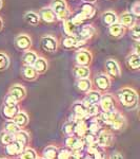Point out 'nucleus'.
Listing matches in <instances>:
<instances>
[{"label":"nucleus","instance_id":"obj_36","mask_svg":"<svg viewBox=\"0 0 140 159\" xmlns=\"http://www.w3.org/2000/svg\"><path fill=\"white\" fill-rule=\"evenodd\" d=\"M14 141V135L10 134V133L6 132L4 129H2L0 132V145L3 148H6L7 144Z\"/></svg>","mask_w":140,"mask_h":159},{"label":"nucleus","instance_id":"obj_51","mask_svg":"<svg viewBox=\"0 0 140 159\" xmlns=\"http://www.w3.org/2000/svg\"><path fill=\"white\" fill-rule=\"evenodd\" d=\"M135 53L139 54V42H136V45H135Z\"/></svg>","mask_w":140,"mask_h":159},{"label":"nucleus","instance_id":"obj_7","mask_svg":"<svg viewBox=\"0 0 140 159\" xmlns=\"http://www.w3.org/2000/svg\"><path fill=\"white\" fill-rule=\"evenodd\" d=\"M104 68H105V74L112 79H118L121 75V68L119 66L118 61L113 60V58H109L106 60L105 64H104Z\"/></svg>","mask_w":140,"mask_h":159},{"label":"nucleus","instance_id":"obj_4","mask_svg":"<svg viewBox=\"0 0 140 159\" xmlns=\"http://www.w3.org/2000/svg\"><path fill=\"white\" fill-rule=\"evenodd\" d=\"M98 106H99V109H101V111L104 112V114H110V112L116 111L117 108H116L115 97L112 93H109V92L102 93Z\"/></svg>","mask_w":140,"mask_h":159},{"label":"nucleus","instance_id":"obj_5","mask_svg":"<svg viewBox=\"0 0 140 159\" xmlns=\"http://www.w3.org/2000/svg\"><path fill=\"white\" fill-rule=\"evenodd\" d=\"M92 83H94V85L97 88L96 90L100 91L101 93L102 92L105 93V92L110 90L112 85V80L109 78L108 74H105L104 72H100L94 76V80Z\"/></svg>","mask_w":140,"mask_h":159},{"label":"nucleus","instance_id":"obj_19","mask_svg":"<svg viewBox=\"0 0 140 159\" xmlns=\"http://www.w3.org/2000/svg\"><path fill=\"white\" fill-rule=\"evenodd\" d=\"M88 132L85 120H78L74 122V136L77 138H83V136Z\"/></svg>","mask_w":140,"mask_h":159},{"label":"nucleus","instance_id":"obj_39","mask_svg":"<svg viewBox=\"0 0 140 159\" xmlns=\"http://www.w3.org/2000/svg\"><path fill=\"white\" fill-rule=\"evenodd\" d=\"M10 57L7 54L0 52V71H4L10 67Z\"/></svg>","mask_w":140,"mask_h":159},{"label":"nucleus","instance_id":"obj_42","mask_svg":"<svg viewBox=\"0 0 140 159\" xmlns=\"http://www.w3.org/2000/svg\"><path fill=\"white\" fill-rule=\"evenodd\" d=\"M101 150H104V148H100L97 143H94V144H91V145H86L84 151H86V154H88L89 156H93Z\"/></svg>","mask_w":140,"mask_h":159},{"label":"nucleus","instance_id":"obj_18","mask_svg":"<svg viewBox=\"0 0 140 159\" xmlns=\"http://www.w3.org/2000/svg\"><path fill=\"white\" fill-rule=\"evenodd\" d=\"M126 65L130 70L138 71L140 69V56L135 52H132L126 57Z\"/></svg>","mask_w":140,"mask_h":159},{"label":"nucleus","instance_id":"obj_20","mask_svg":"<svg viewBox=\"0 0 140 159\" xmlns=\"http://www.w3.org/2000/svg\"><path fill=\"white\" fill-rule=\"evenodd\" d=\"M14 140H16L17 142H19L24 148H27L30 145L31 142V136L29 134V132L24 129H20L18 133L14 135Z\"/></svg>","mask_w":140,"mask_h":159},{"label":"nucleus","instance_id":"obj_14","mask_svg":"<svg viewBox=\"0 0 140 159\" xmlns=\"http://www.w3.org/2000/svg\"><path fill=\"white\" fill-rule=\"evenodd\" d=\"M118 24L123 25L124 28H130L131 29L133 25L137 22V17L131 12H124L122 13L120 16H118Z\"/></svg>","mask_w":140,"mask_h":159},{"label":"nucleus","instance_id":"obj_6","mask_svg":"<svg viewBox=\"0 0 140 159\" xmlns=\"http://www.w3.org/2000/svg\"><path fill=\"white\" fill-rule=\"evenodd\" d=\"M96 142L100 148H105L111 147L114 143V135L110 129L102 127L96 135Z\"/></svg>","mask_w":140,"mask_h":159},{"label":"nucleus","instance_id":"obj_29","mask_svg":"<svg viewBox=\"0 0 140 159\" xmlns=\"http://www.w3.org/2000/svg\"><path fill=\"white\" fill-rule=\"evenodd\" d=\"M63 30L68 36H76L78 33V27L72 21V19H65L63 21Z\"/></svg>","mask_w":140,"mask_h":159},{"label":"nucleus","instance_id":"obj_22","mask_svg":"<svg viewBox=\"0 0 140 159\" xmlns=\"http://www.w3.org/2000/svg\"><path fill=\"white\" fill-rule=\"evenodd\" d=\"M73 74L77 78V80L79 79H90L91 75V69L90 67H86V66H79L76 65L73 68Z\"/></svg>","mask_w":140,"mask_h":159},{"label":"nucleus","instance_id":"obj_50","mask_svg":"<svg viewBox=\"0 0 140 159\" xmlns=\"http://www.w3.org/2000/svg\"><path fill=\"white\" fill-rule=\"evenodd\" d=\"M84 156L82 155V153H72V157L71 159H83Z\"/></svg>","mask_w":140,"mask_h":159},{"label":"nucleus","instance_id":"obj_41","mask_svg":"<svg viewBox=\"0 0 140 159\" xmlns=\"http://www.w3.org/2000/svg\"><path fill=\"white\" fill-rule=\"evenodd\" d=\"M130 35H131V37L133 38L135 42H139V39H140V27H139L138 22H136V24L131 28Z\"/></svg>","mask_w":140,"mask_h":159},{"label":"nucleus","instance_id":"obj_11","mask_svg":"<svg viewBox=\"0 0 140 159\" xmlns=\"http://www.w3.org/2000/svg\"><path fill=\"white\" fill-rule=\"evenodd\" d=\"M75 60H76V64H77V65L89 67L92 64V61H93V54H92V52L90 50L80 49L76 53Z\"/></svg>","mask_w":140,"mask_h":159},{"label":"nucleus","instance_id":"obj_10","mask_svg":"<svg viewBox=\"0 0 140 159\" xmlns=\"http://www.w3.org/2000/svg\"><path fill=\"white\" fill-rule=\"evenodd\" d=\"M75 121L78 120H85L88 119L86 117V106L82 101H76L72 105V114Z\"/></svg>","mask_w":140,"mask_h":159},{"label":"nucleus","instance_id":"obj_8","mask_svg":"<svg viewBox=\"0 0 140 159\" xmlns=\"http://www.w3.org/2000/svg\"><path fill=\"white\" fill-rule=\"evenodd\" d=\"M40 47L47 53H55L58 50V40L52 35H45L40 39Z\"/></svg>","mask_w":140,"mask_h":159},{"label":"nucleus","instance_id":"obj_57","mask_svg":"<svg viewBox=\"0 0 140 159\" xmlns=\"http://www.w3.org/2000/svg\"><path fill=\"white\" fill-rule=\"evenodd\" d=\"M0 159H7L6 157H0Z\"/></svg>","mask_w":140,"mask_h":159},{"label":"nucleus","instance_id":"obj_49","mask_svg":"<svg viewBox=\"0 0 140 159\" xmlns=\"http://www.w3.org/2000/svg\"><path fill=\"white\" fill-rule=\"evenodd\" d=\"M109 159H123V156H122L121 154L118 153V152H114V153H112L110 155Z\"/></svg>","mask_w":140,"mask_h":159},{"label":"nucleus","instance_id":"obj_43","mask_svg":"<svg viewBox=\"0 0 140 159\" xmlns=\"http://www.w3.org/2000/svg\"><path fill=\"white\" fill-rule=\"evenodd\" d=\"M79 138L75 137V136H68L67 139H65V147H67V148H68V150L72 152L73 148H75L76 143H77V141Z\"/></svg>","mask_w":140,"mask_h":159},{"label":"nucleus","instance_id":"obj_27","mask_svg":"<svg viewBox=\"0 0 140 159\" xmlns=\"http://www.w3.org/2000/svg\"><path fill=\"white\" fill-rule=\"evenodd\" d=\"M39 57L38 54L35 51L33 50H27V51H24L23 55H22V63L23 65H27V66H33L34 63L37 61V58Z\"/></svg>","mask_w":140,"mask_h":159},{"label":"nucleus","instance_id":"obj_16","mask_svg":"<svg viewBox=\"0 0 140 159\" xmlns=\"http://www.w3.org/2000/svg\"><path fill=\"white\" fill-rule=\"evenodd\" d=\"M38 16H39L40 21H43L45 24H54V22L57 20L56 18V15L54 14V12L52 11L50 7H43L38 13Z\"/></svg>","mask_w":140,"mask_h":159},{"label":"nucleus","instance_id":"obj_23","mask_svg":"<svg viewBox=\"0 0 140 159\" xmlns=\"http://www.w3.org/2000/svg\"><path fill=\"white\" fill-rule=\"evenodd\" d=\"M13 121L16 123V124L18 125L20 129H23L24 127L27 126V124H29L30 117H29V115H27L25 111H23V110H20L18 114H17L16 116L13 118Z\"/></svg>","mask_w":140,"mask_h":159},{"label":"nucleus","instance_id":"obj_44","mask_svg":"<svg viewBox=\"0 0 140 159\" xmlns=\"http://www.w3.org/2000/svg\"><path fill=\"white\" fill-rule=\"evenodd\" d=\"M83 141H84L85 145H91L94 144V143H97L96 142V135L92 134L90 132H86V134L83 136Z\"/></svg>","mask_w":140,"mask_h":159},{"label":"nucleus","instance_id":"obj_37","mask_svg":"<svg viewBox=\"0 0 140 159\" xmlns=\"http://www.w3.org/2000/svg\"><path fill=\"white\" fill-rule=\"evenodd\" d=\"M3 129L6 130V132L10 133V134L15 135L16 133H18L21 129H20V127L14 121H13V120H6V121L4 122Z\"/></svg>","mask_w":140,"mask_h":159},{"label":"nucleus","instance_id":"obj_26","mask_svg":"<svg viewBox=\"0 0 140 159\" xmlns=\"http://www.w3.org/2000/svg\"><path fill=\"white\" fill-rule=\"evenodd\" d=\"M101 19H102V22L104 25H108V27H111L112 25L117 24V21H118V16H117V14L115 12L106 11L102 13Z\"/></svg>","mask_w":140,"mask_h":159},{"label":"nucleus","instance_id":"obj_55","mask_svg":"<svg viewBox=\"0 0 140 159\" xmlns=\"http://www.w3.org/2000/svg\"><path fill=\"white\" fill-rule=\"evenodd\" d=\"M2 7V0H0V10H1Z\"/></svg>","mask_w":140,"mask_h":159},{"label":"nucleus","instance_id":"obj_15","mask_svg":"<svg viewBox=\"0 0 140 159\" xmlns=\"http://www.w3.org/2000/svg\"><path fill=\"white\" fill-rule=\"evenodd\" d=\"M101 96H102V93H101L100 91L91 89L90 91L85 93V96H84V98H83L82 102L85 105H99Z\"/></svg>","mask_w":140,"mask_h":159},{"label":"nucleus","instance_id":"obj_12","mask_svg":"<svg viewBox=\"0 0 140 159\" xmlns=\"http://www.w3.org/2000/svg\"><path fill=\"white\" fill-rule=\"evenodd\" d=\"M7 94L11 96L12 98H14L17 102L23 101L27 97V89L23 85H20V84H14L13 86L10 87Z\"/></svg>","mask_w":140,"mask_h":159},{"label":"nucleus","instance_id":"obj_17","mask_svg":"<svg viewBox=\"0 0 140 159\" xmlns=\"http://www.w3.org/2000/svg\"><path fill=\"white\" fill-rule=\"evenodd\" d=\"M19 111H20L19 104H13V105L2 104V107H1L2 116L6 118V120H13V118L16 116Z\"/></svg>","mask_w":140,"mask_h":159},{"label":"nucleus","instance_id":"obj_47","mask_svg":"<svg viewBox=\"0 0 140 159\" xmlns=\"http://www.w3.org/2000/svg\"><path fill=\"white\" fill-rule=\"evenodd\" d=\"M92 159H108V157H106V153L104 150H101L99 151V152H97L95 154V155L91 156Z\"/></svg>","mask_w":140,"mask_h":159},{"label":"nucleus","instance_id":"obj_2","mask_svg":"<svg viewBox=\"0 0 140 159\" xmlns=\"http://www.w3.org/2000/svg\"><path fill=\"white\" fill-rule=\"evenodd\" d=\"M116 99L122 106L128 109H135L138 107L139 97L135 89L131 87H122L116 91Z\"/></svg>","mask_w":140,"mask_h":159},{"label":"nucleus","instance_id":"obj_32","mask_svg":"<svg viewBox=\"0 0 140 159\" xmlns=\"http://www.w3.org/2000/svg\"><path fill=\"white\" fill-rule=\"evenodd\" d=\"M80 13L84 16L85 20H88L94 17V15H95V13H96V9L94 7V6L92 3H83L82 6H81Z\"/></svg>","mask_w":140,"mask_h":159},{"label":"nucleus","instance_id":"obj_40","mask_svg":"<svg viewBox=\"0 0 140 159\" xmlns=\"http://www.w3.org/2000/svg\"><path fill=\"white\" fill-rule=\"evenodd\" d=\"M74 122L75 121H68L63 124L62 132L65 136H74Z\"/></svg>","mask_w":140,"mask_h":159},{"label":"nucleus","instance_id":"obj_46","mask_svg":"<svg viewBox=\"0 0 140 159\" xmlns=\"http://www.w3.org/2000/svg\"><path fill=\"white\" fill-rule=\"evenodd\" d=\"M140 2L139 1H136L135 3L133 4V7H132V14H134L135 16L138 18L139 17V15H140Z\"/></svg>","mask_w":140,"mask_h":159},{"label":"nucleus","instance_id":"obj_13","mask_svg":"<svg viewBox=\"0 0 140 159\" xmlns=\"http://www.w3.org/2000/svg\"><path fill=\"white\" fill-rule=\"evenodd\" d=\"M15 46L20 51H27L32 47V38L27 34H20L15 38Z\"/></svg>","mask_w":140,"mask_h":159},{"label":"nucleus","instance_id":"obj_56","mask_svg":"<svg viewBox=\"0 0 140 159\" xmlns=\"http://www.w3.org/2000/svg\"><path fill=\"white\" fill-rule=\"evenodd\" d=\"M36 159H44V158H42V157H39V156H38V157H37Z\"/></svg>","mask_w":140,"mask_h":159},{"label":"nucleus","instance_id":"obj_3","mask_svg":"<svg viewBox=\"0 0 140 159\" xmlns=\"http://www.w3.org/2000/svg\"><path fill=\"white\" fill-rule=\"evenodd\" d=\"M50 7L52 9V11L54 12L56 15L57 20L60 21H64L65 19H68L70 17V10H68V3L65 0H52L50 4Z\"/></svg>","mask_w":140,"mask_h":159},{"label":"nucleus","instance_id":"obj_38","mask_svg":"<svg viewBox=\"0 0 140 159\" xmlns=\"http://www.w3.org/2000/svg\"><path fill=\"white\" fill-rule=\"evenodd\" d=\"M85 106H86V117H88V119L89 118H95L100 114V111H99L100 109H99L98 105H85Z\"/></svg>","mask_w":140,"mask_h":159},{"label":"nucleus","instance_id":"obj_31","mask_svg":"<svg viewBox=\"0 0 140 159\" xmlns=\"http://www.w3.org/2000/svg\"><path fill=\"white\" fill-rule=\"evenodd\" d=\"M22 75L25 80L27 81H35L38 79L39 74L37 73V71L35 70V68L33 66H27L24 65L22 67Z\"/></svg>","mask_w":140,"mask_h":159},{"label":"nucleus","instance_id":"obj_30","mask_svg":"<svg viewBox=\"0 0 140 159\" xmlns=\"http://www.w3.org/2000/svg\"><path fill=\"white\" fill-rule=\"evenodd\" d=\"M33 67L35 68V70L37 71L38 74H44L47 71V69H49V63H47V61L44 57H40L39 56L37 58V61L34 63Z\"/></svg>","mask_w":140,"mask_h":159},{"label":"nucleus","instance_id":"obj_54","mask_svg":"<svg viewBox=\"0 0 140 159\" xmlns=\"http://www.w3.org/2000/svg\"><path fill=\"white\" fill-rule=\"evenodd\" d=\"M83 159H92V157H91V156H85V157H83Z\"/></svg>","mask_w":140,"mask_h":159},{"label":"nucleus","instance_id":"obj_48","mask_svg":"<svg viewBox=\"0 0 140 159\" xmlns=\"http://www.w3.org/2000/svg\"><path fill=\"white\" fill-rule=\"evenodd\" d=\"M3 104H6V105H13V104H19V103H18V102H17L14 98H12L11 96L6 94V98H4Z\"/></svg>","mask_w":140,"mask_h":159},{"label":"nucleus","instance_id":"obj_35","mask_svg":"<svg viewBox=\"0 0 140 159\" xmlns=\"http://www.w3.org/2000/svg\"><path fill=\"white\" fill-rule=\"evenodd\" d=\"M18 156H19V159H36L38 157L36 151L30 147L25 148Z\"/></svg>","mask_w":140,"mask_h":159},{"label":"nucleus","instance_id":"obj_34","mask_svg":"<svg viewBox=\"0 0 140 159\" xmlns=\"http://www.w3.org/2000/svg\"><path fill=\"white\" fill-rule=\"evenodd\" d=\"M78 39L76 38V36H68L67 35L65 37H63L62 39V45L64 48L67 49H73V48H78Z\"/></svg>","mask_w":140,"mask_h":159},{"label":"nucleus","instance_id":"obj_28","mask_svg":"<svg viewBox=\"0 0 140 159\" xmlns=\"http://www.w3.org/2000/svg\"><path fill=\"white\" fill-rule=\"evenodd\" d=\"M59 148L56 145H47L42 151V158L44 159H57Z\"/></svg>","mask_w":140,"mask_h":159},{"label":"nucleus","instance_id":"obj_24","mask_svg":"<svg viewBox=\"0 0 140 159\" xmlns=\"http://www.w3.org/2000/svg\"><path fill=\"white\" fill-rule=\"evenodd\" d=\"M126 29L123 27V25H121L120 24H114L112 25L111 27H109V33H110V35L112 37L114 38H120L123 36L124 34H126Z\"/></svg>","mask_w":140,"mask_h":159},{"label":"nucleus","instance_id":"obj_45","mask_svg":"<svg viewBox=\"0 0 140 159\" xmlns=\"http://www.w3.org/2000/svg\"><path fill=\"white\" fill-rule=\"evenodd\" d=\"M72 157V152H71L68 148H59V152H58L57 159H71Z\"/></svg>","mask_w":140,"mask_h":159},{"label":"nucleus","instance_id":"obj_53","mask_svg":"<svg viewBox=\"0 0 140 159\" xmlns=\"http://www.w3.org/2000/svg\"><path fill=\"white\" fill-rule=\"evenodd\" d=\"M86 2H88V3H93V2H95L96 0H85Z\"/></svg>","mask_w":140,"mask_h":159},{"label":"nucleus","instance_id":"obj_9","mask_svg":"<svg viewBox=\"0 0 140 159\" xmlns=\"http://www.w3.org/2000/svg\"><path fill=\"white\" fill-rule=\"evenodd\" d=\"M96 32V29L93 27L92 25H86L84 27L81 29V31H78L77 35H76V38L78 39V48H80L82 45H84V43L88 42V40H90L92 37H93V35L95 34Z\"/></svg>","mask_w":140,"mask_h":159},{"label":"nucleus","instance_id":"obj_1","mask_svg":"<svg viewBox=\"0 0 140 159\" xmlns=\"http://www.w3.org/2000/svg\"><path fill=\"white\" fill-rule=\"evenodd\" d=\"M95 118L100 123L101 126L102 125H108L109 129L115 130V132H121V130L126 129V127L128 126V120H126V116L119 110L110 112V114L101 112Z\"/></svg>","mask_w":140,"mask_h":159},{"label":"nucleus","instance_id":"obj_25","mask_svg":"<svg viewBox=\"0 0 140 159\" xmlns=\"http://www.w3.org/2000/svg\"><path fill=\"white\" fill-rule=\"evenodd\" d=\"M92 87H93V83L90 79H79L76 81V88L82 93L89 92L92 89Z\"/></svg>","mask_w":140,"mask_h":159},{"label":"nucleus","instance_id":"obj_33","mask_svg":"<svg viewBox=\"0 0 140 159\" xmlns=\"http://www.w3.org/2000/svg\"><path fill=\"white\" fill-rule=\"evenodd\" d=\"M24 21L27 22V24L31 25L36 27V25H39L40 19H39V16H38L37 13L30 11V12H27L24 14Z\"/></svg>","mask_w":140,"mask_h":159},{"label":"nucleus","instance_id":"obj_21","mask_svg":"<svg viewBox=\"0 0 140 159\" xmlns=\"http://www.w3.org/2000/svg\"><path fill=\"white\" fill-rule=\"evenodd\" d=\"M6 153L9 156H18L22 151L24 150V148L20 144L19 142H17L16 140L12 141L10 144H7L6 148Z\"/></svg>","mask_w":140,"mask_h":159},{"label":"nucleus","instance_id":"obj_52","mask_svg":"<svg viewBox=\"0 0 140 159\" xmlns=\"http://www.w3.org/2000/svg\"><path fill=\"white\" fill-rule=\"evenodd\" d=\"M2 29H3V20H2V18L0 17V32H1Z\"/></svg>","mask_w":140,"mask_h":159}]
</instances>
